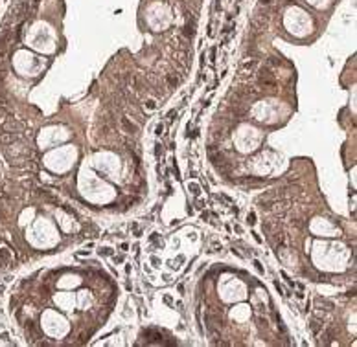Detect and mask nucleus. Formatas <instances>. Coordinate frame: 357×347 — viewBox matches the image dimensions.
I'll use <instances>...</instances> for the list:
<instances>
[{
  "mask_svg": "<svg viewBox=\"0 0 357 347\" xmlns=\"http://www.w3.org/2000/svg\"><path fill=\"white\" fill-rule=\"evenodd\" d=\"M260 83L261 85H267V86H274V74L269 70V68H261L260 70Z\"/></svg>",
  "mask_w": 357,
  "mask_h": 347,
  "instance_id": "nucleus-1",
  "label": "nucleus"
},
{
  "mask_svg": "<svg viewBox=\"0 0 357 347\" xmlns=\"http://www.w3.org/2000/svg\"><path fill=\"white\" fill-rule=\"evenodd\" d=\"M247 220H249V224H250V226H252V224H256V213H249Z\"/></svg>",
  "mask_w": 357,
  "mask_h": 347,
  "instance_id": "nucleus-6",
  "label": "nucleus"
},
{
  "mask_svg": "<svg viewBox=\"0 0 357 347\" xmlns=\"http://www.w3.org/2000/svg\"><path fill=\"white\" fill-rule=\"evenodd\" d=\"M0 257H2L4 261H6V259H9V252H7V250H2V252H0Z\"/></svg>",
  "mask_w": 357,
  "mask_h": 347,
  "instance_id": "nucleus-10",
  "label": "nucleus"
},
{
  "mask_svg": "<svg viewBox=\"0 0 357 347\" xmlns=\"http://www.w3.org/2000/svg\"><path fill=\"white\" fill-rule=\"evenodd\" d=\"M195 35V24H193V20L190 22H186V26H184V37H188V39H191Z\"/></svg>",
  "mask_w": 357,
  "mask_h": 347,
  "instance_id": "nucleus-3",
  "label": "nucleus"
},
{
  "mask_svg": "<svg viewBox=\"0 0 357 347\" xmlns=\"http://www.w3.org/2000/svg\"><path fill=\"white\" fill-rule=\"evenodd\" d=\"M210 61L215 63V48H212V51H210Z\"/></svg>",
  "mask_w": 357,
  "mask_h": 347,
  "instance_id": "nucleus-11",
  "label": "nucleus"
},
{
  "mask_svg": "<svg viewBox=\"0 0 357 347\" xmlns=\"http://www.w3.org/2000/svg\"><path fill=\"white\" fill-rule=\"evenodd\" d=\"M260 2H261V4H269L271 0H260Z\"/></svg>",
  "mask_w": 357,
  "mask_h": 347,
  "instance_id": "nucleus-14",
  "label": "nucleus"
},
{
  "mask_svg": "<svg viewBox=\"0 0 357 347\" xmlns=\"http://www.w3.org/2000/svg\"><path fill=\"white\" fill-rule=\"evenodd\" d=\"M168 85H170V86H177L178 79L175 77V75H168Z\"/></svg>",
  "mask_w": 357,
  "mask_h": 347,
  "instance_id": "nucleus-5",
  "label": "nucleus"
},
{
  "mask_svg": "<svg viewBox=\"0 0 357 347\" xmlns=\"http://www.w3.org/2000/svg\"><path fill=\"white\" fill-rule=\"evenodd\" d=\"M122 125H124V129H125L129 134H135V132H136V129H138V127H136L133 121H129L127 118H122Z\"/></svg>",
  "mask_w": 357,
  "mask_h": 347,
  "instance_id": "nucleus-2",
  "label": "nucleus"
},
{
  "mask_svg": "<svg viewBox=\"0 0 357 347\" xmlns=\"http://www.w3.org/2000/svg\"><path fill=\"white\" fill-rule=\"evenodd\" d=\"M147 107L149 109H155V101H147Z\"/></svg>",
  "mask_w": 357,
  "mask_h": 347,
  "instance_id": "nucleus-12",
  "label": "nucleus"
},
{
  "mask_svg": "<svg viewBox=\"0 0 357 347\" xmlns=\"http://www.w3.org/2000/svg\"><path fill=\"white\" fill-rule=\"evenodd\" d=\"M4 114H6V110H4V109H2V107H0V118H2V116H4Z\"/></svg>",
  "mask_w": 357,
  "mask_h": 347,
  "instance_id": "nucleus-13",
  "label": "nucleus"
},
{
  "mask_svg": "<svg viewBox=\"0 0 357 347\" xmlns=\"http://www.w3.org/2000/svg\"><path fill=\"white\" fill-rule=\"evenodd\" d=\"M320 329H322V323L317 322V320H313V322H311V331H313V334H319Z\"/></svg>",
  "mask_w": 357,
  "mask_h": 347,
  "instance_id": "nucleus-4",
  "label": "nucleus"
},
{
  "mask_svg": "<svg viewBox=\"0 0 357 347\" xmlns=\"http://www.w3.org/2000/svg\"><path fill=\"white\" fill-rule=\"evenodd\" d=\"M162 132H164V125L160 123V125H157V129H155V134H157V136H160Z\"/></svg>",
  "mask_w": 357,
  "mask_h": 347,
  "instance_id": "nucleus-8",
  "label": "nucleus"
},
{
  "mask_svg": "<svg viewBox=\"0 0 357 347\" xmlns=\"http://www.w3.org/2000/svg\"><path fill=\"white\" fill-rule=\"evenodd\" d=\"M188 187H190V189H191V193H193V195H195V196H197V195H199V185H197V184H191V185H188Z\"/></svg>",
  "mask_w": 357,
  "mask_h": 347,
  "instance_id": "nucleus-7",
  "label": "nucleus"
},
{
  "mask_svg": "<svg viewBox=\"0 0 357 347\" xmlns=\"http://www.w3.org/2000/svg\"><path fill=\"white\" fill-rule=\"evenodd\" d=\"M100 254H101V255H112V250H111V248H101Z\"/></svg>",
  "mask_w": 357,
  "mask_h": 347,
  "instance_id": "nucleus-9",
  "label": "nucleus"
}]
</instances>
